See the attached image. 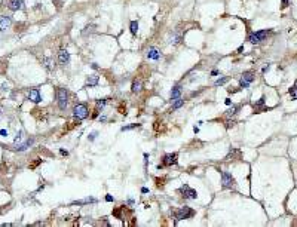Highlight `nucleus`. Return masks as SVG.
Returning <instances> with one entry per match:
<instances>
[{"label": "nucleus", "instance_id": "obj_2", "mask_svg": "<svg viewBox=\"0 0 297 227\" xmlns=\"http://www.w3.org/2000/svg\"><path fill=\"white\" fill-rule=\"evenodd\" d=\"M57 100H58V107L61 110H65L67 103H68V94H67L65 89H62V88L57 89Z\"/></svg>", "mask_w": 297, "mask_h": 227}, {"label": "nucleus", "instance_id": "obj_38", "mask_svg": "<svg viewBox=\"0 0 297 227\" xmlns=\"http://www.w3.org/2000/svg\"><path fill=\"white\" fill-rule=\"evenodd\" d=\"M141 192H143V193H147V192H149V189H146V187H143V189H141Z\"/></svg>", "mask_w": 297, "mask_h": 227}, {"label": "nucleus", "instance_id": "obj_25", "mask_svg": "<svg viewBox=\"0 0 297 227\" xmlns=\"http://www.w3.org/2000/svg\"><path fill=\"white\" fill-rule=\"evenodd\" d=\"M227 80H229V79H227V77H221V79L215 80V83H214V85H215V86H221V85H224V83H226Z\"/></svg>", "mask_w": 297, "mask_h": 227}, {"label": "nucleus", "instance_id": "obj_36", "mask_svg": "<svg viewBox=\"0 0 297 227\" xmlns=\"http://www.w3.org/2000/svg\"><path fill=\"white\" fill-rule=\"evenodd\" d=\"M193 132L198 134V132H199V126H195V128H193Z\"/></svg>", "mask_w": 297, "mask_h": 227}, {"label": "nucleus", "instance_id": "obj_33", "mask_svg": "<svg viewBox=\"0 0 297 227\" xmlns=\"http://www.w3.org/2000/svg\"><path fill=\"white\" fill-rule=\"evenodd\" d=\"M60 153H61V154H65V156L68 154V151H67V150H64V149H61V150H60Z\"/></svg>", "mask_w": 297, "mask_h": 227}, {"label": "nucleus", "instance_id": "obj_30", "mask_svg": "<svg viewBox=\"0 0 297 227\" xmlns=\"http://www.w3.org/2000/svg\"><path fill=\"white\" fill-rule=\"evenodd\" d=\"M106 200H107V202H113V200H115V197L110 196V194H107V196H106Z\"/></svg>", "mask_w": 297, "mask_h": 227}, {"label": "nucleus", "instance_id": "obj_16", "mask_svg": "<svg viewBox=\"0 0 297 227\" xmlns=\"http://www.w3.org/2000/svg\"><path fill=\"white\" fill-rule=\"evenodd\" d=\"M28 98L33 101V103H40V94H39V91L37 89H31L30 91V94H28Z\"/></svg>", "mask_w": 297, "mask_h": 227}, {"label": "nucleus", "instance_id": "obj_8", "mask_svg": "<svg viewBox=\"0 0 297 227\" xmlns=\"http://www.w3.org/2000/svg\"><path fill=\"white\" fill-rule=\"evenodd\" d=\"M254 80V74L251 73V71H245L244 74H242V79H241V88H248L250 86V83Z\"/></svg>", "mask_w": 297, "mask_h": 227}, {"label": "nucleus", "instance_id": "obj_6", "mask_svg": "<svg viewBox=\"0 0 297 227\" xmlns=\"http://www.w3.org/2000/svg\"><path fill=\"white\" fill-rule=\"evenodd\" d=\"M180 193L183 194V197H184V199H196V196H198L196 190L190 189L187 184H184V186L180 187Z\"/></svg>", "mask_w": 297, "mask_h": 227}, {"label": "nucleus", "instance_id": "obj_5", "mask_svg": "<svg viewBox=\"0 0 297 227\" xmlns=\"http://www.w3.org/2000/svg\"><path fill=\"white\" fill-rule=\"evenodd\" d=\"M267 30H262V31H256V33H251L250 36H248V40L253 43V45H256V43H260V42H263L264 39H266V36H267Z\"/></svg>", "mask_w": 297, "mask_h": 227}, {"label": "nucleus", "instance_id": "obj_4", "mask_svg": "<svg viewBox=\"0 0 297 227\" xmlns=\"http://www.w3.org/2000/svg\"><path fill=\"white\" fill-rule=\"evenodd\" d=\"M73 115H74V117H77V119H86L88 117V115H89V111H88V107L85 105V104H77L74 108H73Z\"/></svg>", "mask_w": 297, "mask_h": 227}, {"label": "nucleus", "instance_id": "obj_11", "mask_svg": "<svg viewBox=\"0 0 297 227\" xmlns=\"http://www.w3.org/2000/svg\"><path fill=\"white\" fill-rule=\"evenodd\" d=\"M43 65H45V69H46L48 71H52L54 70V58H51V57H45L43 58Z\"/></svg>", "mask_w": 297, "mask_h": 227}, {"label": "nucleus", "instance_id": "obj_20", "mask_svg": "<svg viewBox=\"0 0 297 227\" xmlns=\"http://www.w3.org/2000/svg\"><path fill=\"white\" fill-rule=\"evenodd\" d=\"M129 28H131V34H132V36H135V34H137V31H138V21H131Z\"/></svg>", "mask_w": 297, "mask_h": 227}, {"label": "nucleus", "instance_id": "obj_29", "mask_svg": "<svg viewBox=\"0 0 297 227\" xmlns=\"http://www.w3.org/2000/svg\"><path fill=\"white\" fill-rule=\"evenodd\" d=\"M0 135H2V137H8V131H6V129H2V131H0Z\"/></svg>", "mask_w": 297, "mask_h": 227}, {"label": "nucleus", "instance_id": "obj_35", "mask_svg": "<svg viewBox=\"0 0 297 227\" xmlns=\"http://www.w3.org/2000/svg\"><path fill=\"white\" fill-rule=\"evenodd\" d=\"M217 74H218L217 70H213V71H211V76H217Z\"/></svg>", "mask_w": 297, "mask_h": 227}, {"label": "nucleus", "instance_id": "obj_18", "mask_svg": "<svg viewBox=\"0 0 297 227\" xmlns=\"http://www.w3.org/2000/svg\"><path fill=\"white\" fill-rule=\"evenodd\" d=\"M95 202H97L95 197H85V199H82V200L73 202V205H85V203H95Z\"/></svg>", "mask_w": 297, "mask_h": 227}, {"label": "nucleus", "instance_id": "obj_3", "mask_svg": "<svg viewBox=\"0 0 297 227\" xmlns=\"http://www.w3.org/2000/svg\"><path fill=\"white\" fill-rule=\"evenodd\" d=\"M221 187L223 189H232L235 187V178L229 172H221Z\"/></svg>", "mask_w": 297, "mask_h": 227}, {"label": "nucleus", "instance_id": "obj_39", "mask_svg": "<svg viewBox=\"0 0 297 227\" xmlns=\"http://www.w3.org/2000/svg\"><path fill=\"white\" fill-rule=\"evenodd\" d=\"M55 2H57V3H61V0H55Z\"/></svg>", "mask_w": 297, "mask_h": 227}, {"label": "nucleus", "instance_id": "obj_28", "mask_svg": "<svg viewBox=\"0 0 297 227\" xmlns=\"http://www.w3.org/2000/svg\"><path fill=\"white\" fill-rule=\"evenodd\" d=\"M97 104H98L100 107H104V105H106V100H98V101H97Z\"/></svg>", "mask_w": 297, "mask_h": 227}, {"label": "nucleus", "instance_id": "obj_10", "mask_svg": "<svg viewBox=\"0 0 297 227\" xmlns=\"http://www.w3.org/2000/svg\"><path fill=\"white\" fill-rule=\"evenodd\" d=\"M146 55H147L149 59H155V61H157L159 58L162 57V54L159 52V49H156V48H149L147 52H146Z\"/></svg>", "mask_w": 297, "mask_h": 227}, {"label": "nucleus", "instance_id": "obj_1", "mask_svg": "<svg viewBox=\"0 0 297 227\" xmlns=\"http://www.w3.org/2000/svg\"><path fill=\"white\" fill-rule=\"evenodd\" d=\"M193 215H195V211H193L192 208H189V206H183V208H180V209L175 211V218H177V221L192 218Z\"/></svg>", "mask_w": 297, "mask_h": 227}, {"label": "nucleus", "instance_id": "obj_23", "mask_svg": "<svg viewBox=\"0 0 297 227\" xmlns=\"http://www.w3.org/2000/svg\"><path fill=\"white\" fill-rule=\"evenodd\" d=\"M183 104H184V101H183V100H180V98H178V100H175V103H174V105H172V110H177V108H180V107H181Z\"/></svg>", "mask_w": 297, "mask_h": 227}, {"label": "nucleus", "instance_id": "obj_27", "mask_svg": "<svg viewBox=\"0 0 297 227\" xmlns=\"http://www.w3.org/2000/svg\"><path fill=\"white\" fill-rule=\"evenodd\" d=\"M97 135H98V132H97V131H95V132H92V134H91L89 137H88V138H89V141H94V140L97 138Z\"/></svg>", "mask_w": 297, "mask_h": 227}, {"label": "nucleus", "instance_id": "obj_12", "mask_svg": "<svg viewBox=\"0 0 297 227\" xmlns=\"http://www.w3.org/2000/svg\"><path fill=\"white\" fill-rule=\"evenodd\" d=\"M11 18L9 16H5V15H0V30H5L11 25Z\"/></svg>", "mask_w": 297, "mask_h": 227}, {"label": "nucleus", "instance_id": "obj_19", "mask_svg": "<svg viewBox=\"0 0 297 227\" xmlns=\"http://www.w3.org/2000/svg\"><path fill=\"white\" fill-rule=\"evenodd\" d=\"M131 91H132L134 94L140 92V91H141V82H140V80H134V82H132V88H131Z\"/></svg>", "mask_w": 297, "mask_h": 227}, {"label": "nucleus", "instance_id": "obj_37", "mask_svg": "<svg viewBox=\"0 0 297 227\" xmlns=\"http://www.w3.org/2000/svg\"><path fill=\"white\" fill-rule=\"evenodd\" d=\"M224 103H226V104H227V105H230V104H232V101H230V100H229V98H227V100H226V101H224Z\"/></svg>", "mask_w": 297, "mask_h": 227}, {"label": "nucleus", "instance_id": "obj_31", "mask_svg": "<svg viewBox=\"0 0 297 227\" xmlns=\"http://www.w3.org/2000/svg\"><path fill=\"white\" fill-rule=\"evenodd\" d=\"M2 89H3V91L9 89V83H3V85H2Z\"/></svg>", "mask_w": 297, "mask_h": 227}, {"label": "nucleus", "instance_id": "obj_26", "mask_svg": "<svg viewBox=\"0 0 297 227\" xmlns=\"http://www.w3.org/2000/svg\"><path fill=\"white\" fill-rule=\"evenodd\" d=\"M263 104H264V97H262V98H260V100H259V101L254 104V108H259V107H262Z\"/></svg>", "mask_w": 297, "mask_h": 227}, {"label": "nucleus", "instance_id": "obj_7", "mask_svg": "<svg viewBox=\"0 0 297 227\" xmlns=\"http://www.w3.org/2000/svg\"><path fill=\"white\" fill-rule=\"evenodd\" d=\"M177 157H178V154H177V153H169V154H165V156H164V161H162V165H164V166H171V165H175V163H177Z\"/></svg>", "mask_w": 297, "mask_h": 227}, {"label": "nucleus", "instance_id": "obj_32", "mask_svg": "<svg viewBox=\"0 0 297 227\" xmlns=\"http://www.w3.org/2000/svg\"><path fill=\"white\" fill-rule=\"evenodd\" d=\"M288 2H290V0H282V8H287V6H288Z\"/></svg>", "mask_w": 297, "mask_h": 227}, {"label": "nucleus", "instance_id": "obj_9", "mask_svg": "<svg viewBox=\"0 0 297 227\" xmlns=\"http://www.w3.org/2000/svg\"><path fill=\"white\" fill-rule=\"evenodd\" d=\"M58 62L61 65H67L68 62H70V52L65 51V49H61L58 52Z\"/></svg>", "mask_w": 297, "mask_h": 227}, {"label": "nucleus", "instance_id": "obj_40", "mask_svg": "<svg viewBox=\"0 0 297 227\" xmlns=\"http://www.w3.org/2000/svg\"><path fill=\"white\" fill-rule=\"evenodd\" d=\"M0 2H2V0H0Z\"/></svg>", "mask_w": 297, "mask_h": 227}, {"label": "nucleus", "instance_id": "obj_24", "mask_svg": "<svg viewBox=\"0 0 297 227\" xmlns=\"http://www.w3.org/2000/svg\"><path fill=\"white\" fill-rule=\"evenodd\" d=\"M140 125L138 123H134V125H128V126H122L121 131H129V129H134V128H138Z\"/></svg>", "mask_w": 297, "mask_h": 227}, {"label": "nucleus", "instance_id": "obj_13", "mask_svg": "<svg viewBox=\"0 0 297 227\" xmlns=\"http://www.w3.org/2000/svg\"><path fill=\"white\" fill-rule=\"evenodd\" d=\"M33 143H34V140H33V138H28V140H27L26 143L16 144V147H15V149H16L18 151H24V150H27V149H28V147H30V146H31Z\"/></svg>", "mask_w": 297, "mask_h": 227}, {"label": "nucleus", "instance_id": "obj_22", "mask_svg": "<svg viewBox=\"0 0 297 227\" xmlns=\"http://www.w3.org/2000/svg\"><path fill=\"white\" fill-rule=\"evenodd\" d=\"M236 111H238V107L232 105V108H229V110L226 111V116H227V117H230V116H235V115H236Z\"/></svg>", "mask_w": 297, "mask_h": 227}, {"label": "nucleus", "instance_id": "obj_15", "mask_svg": "<svg viewBox=\"0 0 297 227\" xmlns=\"http://www.w3.org/2000/svg\"><path fill=\"white\" fill-rule=\"evenodd\" d=\"M180 97H181V86H174V88L171 89V100L175 101V100H178Z\"/></svg>", "mask_w": 297, "mask_h": 227}, {"label": "nucleus", "instance_id": "obj_17", "mask_svg": "<svg viewBox=\"0 0 297 227\" xmlns=\"http://www.w3.org/2000/svg\"><path fill=\"white\" fill-rule=\"evenodd\" d=\"M100 82L98 76H89L88 80H86V88H92V86H97Z\"/></svg>", "mask_w": 297, "mask_h": 227}, {"label": "nucleus", "instance_id": "obj_34", "mask_svg": "<svg viewBox=\"0 0 297 227\" xmlns=\"http://www.w3.org/2000/svg\"><path fill=\"white\" fill-rule=\"evenodd\" d=\"M267 70H269V64H267V65H266V67H263V70H262V71H263V73H266V71H267Z\"/></svg>", "mask_w": 297, "mask_h": 227}, {"label": "nucleus", "instance_id": "obj_14", "mask_svg": "<svg viewBox=\"0 0 297 227\" xmlns=\"http://www.w3.org/2000/svg\"><path fill=\"white\" fill-rule=\"evenodd\" d=\"M8 8H9L11 11H19V9L22 8V2H21V0H9Z\"/></svg>", "mask_w": 297, "mask_h": 227}, {"label": "nucleus", "instance_id": "obj_21", "mask_svg": "<svg viewBox=\"0 0 297 227\" xmlns=\"http://www.w3.org/2000/svg\"><path fill=\"white\" fill-rule=\"evenodd\" d=\"M290 95H291V100H297V80L293 85V88L290 89Z\"/></svg>", "mask_w": 297, "mask_h": 227}]
</instances>
